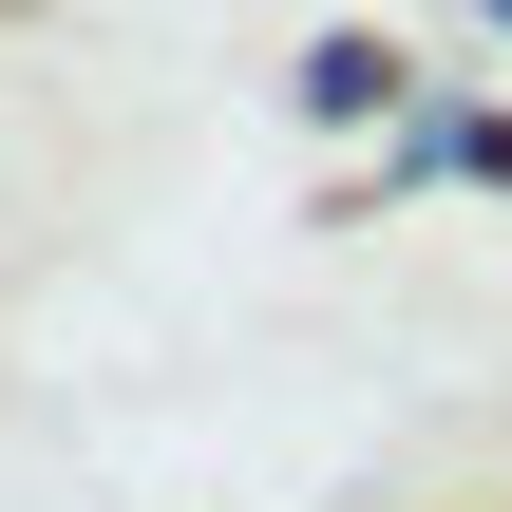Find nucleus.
I'll return each mask as SVG.
<instances>
[{"instance_id": "obj_1", "label": "nucleus", "mask_w": 512, "mask_h": 512, "mask_svg": "<svg viewBox=\"0 0 512 512\" xmlns=\"http://www.w3.org/2000/svg\"><path fill=\"white\" fill-rule=\"evenodd\" d=\"M380 95H399L380 38H323V57H304V114H380Z\"/></svg>"}, {"instance_id": "obj_2", "label": "nucleus", "mask_w": 512, "mask_h": 512, "mask_svg": "<svg viewBox=\"0 0 512 512\" xmlns=\"http://www.w3.org/2000/svg\"><path fill=\"white\" fill-rule=\"evenodd\" d=\"M437 171H494V190H512V114H456V133H437Z\"/></svg>"}, {"instance_id": "obj_3", "label": "nucleus", "mask_w": 512, "mask_h": 512, "mask_svg": "<svg viewBox=\"0 0 512 512\" xmlns=\"http://www.w3.org/2000/svg\"><path fill=\"white\" fill-rule=\"evenodd\" d=\"M475 19H512V0H475Z\"/></svg>"}]
</instances>
